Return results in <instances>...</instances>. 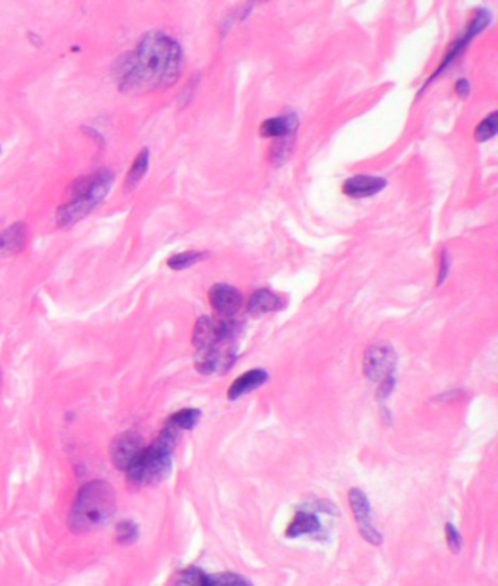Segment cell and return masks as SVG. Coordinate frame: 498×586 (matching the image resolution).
<instances>
[{"mask_svg":"<svg viewBox=\"0 0 498 586\" xmlns=\"http://www.w3.org/2000/svg\"><path fill=\"white\" fill-rule=\"evenodd\" d=\"M491 21H493V15H491L490 10L478 9L477 12L473 14L465 32L460 34V36L450 44V47L447 49V53L444 56L443 62L440 63V66L435 69V72L430 76V79H427V82L421 91H424L428 85H431L434 79H437L438 76H442L451 65H453L457 59H460L462 54L465 53L466 49L471 45V43L477 38L481 32H484L486 28H488V25L491 24Z\"/></svg>","mask_w":498,"mask_h":586,"instance_id":"5b68a950","label":"cell"},{"mask_svg":"<svg viewBox=\"0 0 498 586\" xmlns=\"http://www.w3.org/2000/svg\"><path fill=\"white\" fill-rule=\"evenodd\" d=\"M497 132H498V113L493 111L478 123V126L473 131V137L478 144H484L486 141L493 139V137L497 135Z\"/></svg>","mask_w":498,"mask_h":586,"instance_id":"44dd1931","label":"cell"},{"mask_svg":"<svg viewBox=\"0 0 498 586\" xmlns=\"http://www.w3.org/2000/svg\"><path fill=\"white\" fill-rule=\"evenodd\" d=\"M471 91H472V87H471V82H469V80L466 78H459L456 80L455 93L457 94L459 98L466 100L471 95Z\"/></svg>","mask_w":498,"mask_h":586,"instance_id":"83f0119b","label":"cell"},{"mask_svg":"<svg viewBox=\"0 0 498 586\" xmlns=\"http://www.w3.org/2000/svg\"><path fill=\"white\" fill-rule=\"evenodd\" d=\"M115 176L110 168H100L88 176L78 177L69 192L71 199L56 211V223L60 228H71L84 220L109 196Z\"/></svg>","mask_w":498,"mask_h":586,"instance_id":"3957f363","label":"cell"},{"mask_svg":"<svg viewBox=\"0 0 498 586\" xmlns=\"http://www.w3.org/2000/svg\"><path fill=\"white\" fill-rule=\"evenodd\" d=\"M348 502L361 537L372 545H380L383 543V537L376 530L373 523L372 504H370L365 493L361 488H351L348 493Z\"/></svg>","mask_w":498,"mask_h":586,"instance_id":"52a82bcc","label":"cell"},{"mask_svg":"<svg viewBox=\"0 0 498 586\" xmlns=\"http://www.w3.org/2000/svg\"><path fill=\"white\" fill-rule=\"evenodd\" d=\"M451 268V256L449 255V250L443 249L442 253H440V263H438V273H437V286L442 285L447 275L450 272Z\"/></svg>","mask_w":498,"mask_h":586,"instance_id":"484cf974","label":"cell"},{"mask_svg":"<svg viewBox=\"0 0 498 586\" xmlns=\"http://www.w3.org/2000/svg\"><path fill=\"white\" fill-rule=\"evenodd\" d=\"M446 532V541H447V547L451 551V553L457 554L459 551L462 550V535L460 532L456 530V526L453 523H446L444 528Z\"/></svg>","mask_w":498,"mask_h":586,"instance_id":"d4e9b609","label":"cell"},{"mask_svg":"<svg viewBox=\"0 0 498 586\" xmlns=\"http://www.w3.org/2000/svg\"><path fill=\"white\" fill-rule=\"evenodd\" d=\"M268 379H269V373L263 369H253L242 373L228 387L227 398L229 401H237L238 398L259 389L262 385L268 382Z\"/></svg>","mask_w":498,"mask_h":586,"instance_id":"4fadbf2b","label":"cell"},{"mask_svg":"<svg viewBox=\"0 0 498 586\" xmlns=\"http://www.w3.org/2000/svg\"><path fill=\"white\" fill-rule=\"evenodd\" d=\"M115 512V493L110 482L89 481L79 490L67 518V526L73 534L84 535L106 525Z\"/></svg>","mask_w":498,"mask_h":586,"instance_id":"7a4b0ae2","label":"cell"},{"mask_svg":"<svg viewBox=\"0 0 498 586\" xmlns=\"http://www.w3.org/2000/svg\"><path fill=\"white\" fill-rule=\"evenodd\" d=\"M28 228L25 223H15L0 233V258L14 256L24 250Z\"/></svg>","mask_w":498,"mask_h":586,"instance_id":"9a60e30c","label":"cell"},{"mask_svg":"<svg viewBox=\"0 0 498 586\" xmlns=\"http://www.w3.org/2000/svg\"><path fill=\"white\" fill-rule=\"evenodd\" d=\"M299 128V117L295 113H285L280 116L269 117L260 123L259 133L262 137H273V139H282V137L295 136Z\"/></svg>","mask_w":498,"mask_h":586,"instance_id":"7c38bea8","label":"cell"},{"mask_svg":"<svg viewBox=\"0 0 498 586\" xmlns=\"http://www.w3.org/2000/svg\"><path fill=\"white\" fill-rule=\"evenodd\" d=\"M115 532H117V543L122 545H131L133 543H136V539L139 538V528L133 521H122L117 528H115Z\"/></svg>","mask_w":498,"mask_h":586,"instance_id":"603a6c76","label":"cell"},{"mask_svg":"<svg viewBox=\"0 0 498 586\" xmlns=\"http://www.w3.org/2000/svg\"><path fill=\"white\" fill-rule=\"evenodd\" d=\"M0 382H2V379H0Z\"/></svg>","mask_w":498,"mask_h":586,"instance_id":"4dcf8cb0","label":"cell"},{"mask_svg":"<svg viewBox=\"0 0 498 586\" xmlns=\"http://www.w3.org/2000/svg\"><path fill=\"white\" fill-rule=\"evenodd\" d=\"M210 251L203 250H186L180 251V253L172 255L167 259V267L172 271H186L198 263L206 260L210 258Z\"/></svg>","mask_w":498,"mask_h":586,"instance_id":"ac0fdd59","label":"cell"},{"mask_svg":"<svg viewBox=\"0 0 498 586\" xmlns=\"http://www.w3.org/2000/svg\"><path fill=\"white\" fill-rule=\"evenodd\" d=\"M144 439L141 434L127 430L115 436L110 444V458L115 469L126 473L135 459L144 451Z\"/></svg>","mask_w":498,"mask_h":586,"instance_id":"ba28073f","label":"cell"},{"mask_svg":"<svg viewBox=\"0 0 498 586\" xmlns=\"http://www.w3.org/2000/svg\"><path fill=\"white\" fill-rule=\"evenodd\" d=\"M192 342L196 351L210 350L214 347H228V346H223L221 338H219L218 319L211 316H201L198 320H196L194 328H193Z\"/></svg>","mask_w":498,"mask_h":586,"instance_id":"8fae6325","label":"cell"},{"mask_svg":"<svg viewBox=\"0 0 498 586\" xmlns=\"http://www.w3.org/2000/svg\"><path fill=\"white\" fill-rule=\"evenodd\" d=\"M201 418H202L201 409L184 408V409H180V411L172 414V416L167 420V422L172 424V426L179 429L180 431H189V430H193L196 426H198Z\"/></svg>","mask_w":498,"mask_h":586,"instance_id":"ffe728a7","label":"cell"},{"mask_svg":"<svg viewBox=\"0 0 498 586\" xmlns=\"http://www.w3.org/2000/svg\"><path fill=\"white\" fill-rule=\"evenodd\" d=\"M205 586H251L245 578L236 573H219L214 576H206Z\"/></svg>","mask_w":498,"mask_h":586,"instance_id":"cb8c5ba5","label":"cell"},{"mask_svg":"<svg viewBox=\"0 0 498 586\" xmlns=\"http://www.w3.org/2000/svg\"><path fill=\"white\" fill-rule=\"evenodd\" d=\"M285 307V302L282 298L268 289H259L251 294L247 303V313L259 317L268 313L280 312Z\"/></svg>","mask_w":498,"mask_h":586,"instance_id":"5bb4252c","label":"cell"},{"mask_svg":"<svg viewBox=\"0 0 498 586\" xmlns=\"http://www.w3.org/2000/svg\"><path fill=\"white\" fill-rule=\"evenodd\" d=\"M295 136L282 137V139H275L269 149V161L273 167H281L286 161L291 158L294 153Z\"/></svg>","mask_w":498,"mask_h":586,"instance_id":"d6986e66","label":"cell"},{"mask_svg":"<svg viewBox=\"0 0 498 586\" xmlns=\"http://www.w3.org/2000/svg\"><path fill=\"white\" fill-rule=\"evenodd\" d=\"M0 153H2V146H0Z\"/></svg>","mask_w":498,"mask_h":586,"instance_id":"f546056e","label":"cell"},{"mask_svg":"<svg viewBox=\"0 0 498 586\" xmlns=\"http://www.w3.org/2000/svg\"><path fill=\"white\" fill-rule=\"evenodd\" d=\"M82 131H84L85 133H88L89 136L94 137L95 142H97V144H100L101 146L106 145V139H104V136H102L97 129H94V128H89V126H84Z\"/></svg>","mask_w":498,"mask_h":586,"instance_id":"f1b7e54d","label":"cell"},{"mask_svg":"<svg viewBox=\"0 0 498 586\" xmlns=\"http://www.w3.org/2000/svg\"><path fill=\"white\" fill-rule=\"evenodd\" d=\"M321 531V522L316 515L308 512H297L293 518L291 523L288 525L285 535L288 538H298L307 534H317Z\"/></svg>","mask_w":498,"mask_h":586,"instance_id":"2e32d148","label":"cell"},{"mask_svg":"<svg viewBox=\"0 0 498 586\" xmlns=\"http://www.w3.org/2000/svg\"><path fill=\"white\" fill-rule=\"evenodd\" d=\"M207 297L218 317H234L242 306L241 291L229 284H214Z\"/></svg>","mask_w":498,"mask_h":586,"instance_id":"9c48e42d","label":"cell"},{"mask_svg":"<svg viewBox=\"0 0 498 586\" xmlns=\"http://www.w3.org/2000/svg\"><path fill=\"white\" fill-rule=\"evenodd\" d=\"M205 581L206 574L201 569L189 567L177 573L171 586H205Z\"/></svg>","mask_w":498,"mask_h":586,"instance_id":"7402d4cb","label":"cell"},{"mask_svg":"<svg viewBox=\"0 0 498 586\" xmlns=\"http://www.w3.org/2000/svg\"><path fill=\"white\" fill-rule=\"evenodd\" d=\"M183 69L184 53L180 43L162 31H149L132 52L114 62L113 75L122 93L139 94L172 87Z\"/></svg>","mask_w":498,"mask_h":586,"instance_id":"6da1fadb","label":"cell"},{"mask_svg":"<svg viewBox=\"0 0 498 586\" xmlns=\"http://www.w3.org/2000/svg\"><path fill=\"white\" fill-rule=\"evenodd\" d=\"M387 186V180L380 176L355 174L346 179L342 185V193L352 199L372 198L374 194L383 192Z\"/></svg>","mask_w":498,"mask_h":586,"instance_id":"30bf717a","label":"cell"},{"mask_svg":"<svg viewBox=\"0 0 498 586\" xmlns=\"http://www.w3.org/2000/svg\"><path fill=\"white\" fill-rule=\"evenodd\" d=\"M396 365V354L389 342H376L370 346L363 359L364 376L373 382H381L393 376Z\"/></svg>","mask_w":498,"mask_h":586,"instance_id":"8992f818","label":"cell"},{"mask_svg":"<svg viewBox=\"0 0 498 586\" xmlns=\"http://www.w3.org/2000/svg\"><path fill=\"white\" fill-rule=\"evenodd\" d=\"M393 389H395V377L390 376L380 382L377 389V399H386L393 392Z\"/></svg>","mask_w":498,"mask_h":586,"instance_id":"4316f807","label":"cell"},{"mask_svg":"<svg viewBox=\"0 0 498 586\" xmlns=\"http://www.w3.org/2000/svg\"><path fill=\"white\" fill-rule=\"evenodd\" d=\"M172 453L155 443H150L148 447H144L135 462L127 468L126 480L133 488L154 487L166 481L172 469Z\"/></svg>","mask_w":498,"mask_h":586,"instance_id":"277c9868","label":"cell"},{"mask_svg":"<svg viewBox=\"0 0 498 586\" xmlns=\"http://www.w3.org/2000/svg\"><path fill=\"white\" fill-rule=\"evenodd\" d=\"M149 163H150L149 148H142L141 151L137 153L129 171H127V174L124 177V190L127 193L133 192L137 188L139 183L144 180V177L146 176L149 170Z\"/></svg>","mask_w":498,"mask_h":586,"instance_id":"e0dca14e","label":"cell"}]
</instances>
